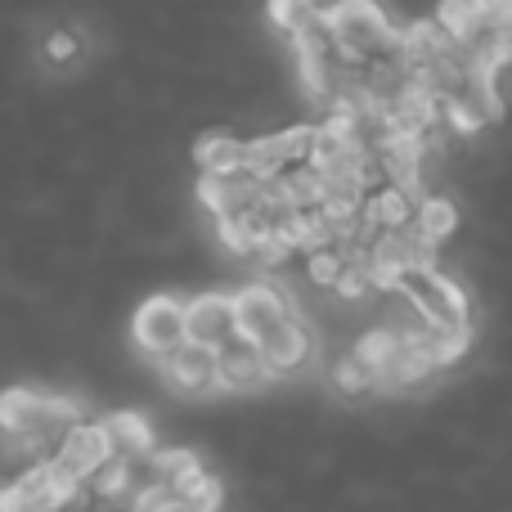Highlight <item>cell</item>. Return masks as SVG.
Returning <instances> with one entry per match:
<instances>
[{"instance_id": "1", "label": "cell", "mask_w": 512, "mask_h": 512, "mask_svg": "<svg viewBox=\"0 0 512 512\" xmlns=\"http://www.w3.org/2000/svg\"><path fill=\"white\" fill-rule=\"evenodd\" d=\"M288 315H297V301L283 297L279 283H243L230 292V319H234V337H243L248 346H261L274 328Z\"/></svg>"}, {"instance_id": "2", "label": "cell", "mask_w": 512, "mask_h": 512, "mask_svg": "<svg viewBox=\"0 0 512 512\" xmlns=\"http://www.w3.org/2000/svg\"><path fill=\"white\" fill-rule=\"evenodd\" d=\"M131 342L153 360H167L185 346V297L176 292H153L131 315Z\"/></svg>"}, {"instance_id": "3", "label": "cell", "mask_w": 512, "mask_h": 512, "mask_svg": "<svg viewBox=\"0 0 512 512\" xmlns=\"http://www.w3.org/2000/svg\"><path fill=\"white\" fill-rule=\"evenodd\" d=\"M50 459L59 463L72 481H81V486H86L90 472L104 468V463L113 459V441H108V432H104V423H99V418H81V423H72L68 432L54 441Z\"/></svg>"}, {"instance_id": "4", "label": "cell", "mask_w": 512, "mask_h": 512, "mask_svg": "<svg viewBox=\"0 0 512 512\" xmlns=\"http://www.w3.org/2000/svg\"><path fill=\"white\" fill-rule=\"evenodd\" d=\"M310 355H315V337H310V328L301 324V315H288L261 346H256V360H261L265 378H297V373L310 364Z\"/></svg>"}, {"instance_id": "5", "label": "cell", "mask_w": 512, "mask_h": 512, "mask_svg": "<svg viewBox=\"0 0 512 512\" xmlns=\"http://www.w3.org/2000/svg\"><path fill=\"white\" fill-rule=\"evenodd\" d=\"M158 373L180 396H212V391H221V382H216V351H207V346L185 342L167 360H158Z\"/></svg>"}, {"instance_id": "6", "label": "cell", "mask_w": 512, "mask_h": 512, "mask_svg": "<svg viewBox=\"0 0 512 512\" xmlns=\"http://www.w3.org/2000/svg\"><path fill=\"white\" fill-rule=\"evenodd\" d=\"M230 333H234L230 292L207 288V292H198V297L185 301V342L189 346H207V351H216Z\"/></svg>"}, {"instance_id": "7", "label": "cell", "mask_w": 512, "mask_h": 512, "mask_svg": "<svg viewBox=\"0 0 512 512\" xmlns=\"http://www.w3.org/2000/svg\"><path fill=\"white\" fill-rule=\"evenodd\" d=\"M113 441V454L117 459H131V463H144L153 450H158V436H153V423L144 409H113V414L99 418Z\"/></svg>"}, {"instance_id": "8", "label": "cell", "mask_w": 512, "mask_h": 512, "mask_svg": "<svg viewBox=\"0 0 512 512\" xmlns=\"http://www.w3.org/2000/svg\"><path fill=\"white\" fill-rule=\"evenodd\" d=\"M216 382H221V391H261L270 378H265L261 360H256V346L230 333L216 346Z\"/></svg>"}, {"instance_id": "9", "label": "cell", "mask_w": 512, "mask_h": 512, "mask_svg": "<svg viewBox=\"0 0 512 512\" xmlns=\"http://www.w3.org/2000/svg\"><path fill=\"white\" fill-rule=\"evenodd\" d=\"M194 162L198 176H230L243 167V140L230 131H207L194 140Z\"/></svg>"}, {"instance_id": "10", "label": "cell", "mask_w": 512, "mask_h": 512, "mask_svg": "<svg viewBox=\"0 0 512 512\" xmlns=\"http://www.w3.org/2000/svg\"><path fill=\"white\" fill-rule=\"evenodd\" d=\"M414 230L423 234L432 248H441V243L459 230V207H454L450 198H441V194H423L418 198V207H414Z\"/></svg>"}, {"instance_id": "11", "label": "cell", "mask_w": 512, "mask_h": 512, "mask_svg": "<svg viewBox=\"0 0 512 512\" xmlns=\"http://www.w3.org/2000/svg\"><path fill=\"white\" fill-rule=\"evenodd\" d=\"M396 351H400V333H396V328H369V333L355 337V351L351 355L373 373V382H378V373L396 360Z\"/></svg>"}, {"instance_id": "12", "label": "cell", "mask_w": 512, "mask_h": 512, "mask_svg": "<svg viewBox=\"0 0 512 512\" xmlns=\"http://www.w3.org/2000/svg\"><path fill=\"white\" fill-rule=\"evenodd\" d=\"M472 324H445V328H432L427 333V355H432V369H450V364H459L463 355H468L472 346Z\"/></svg>"}, {"instance_id": "13", "label": "cell", "mask_w": 512, "mask_h": 512, "mask_svg": "<svg viewBox=\"0 0 512 512\" xmlns=\"http://www.w3.org/2000/svg\"><path fill=\"white\" fill-rule=\"evenodd\" d=\"M333 387L342 391V396H360V391H373L378 382H373V373L364 369L355 355H337L333 360Z\"/></svg>"}, {"instance_id": "14", "label": "cell", "mask_w": 512, "mask_h": 512, "mask_svg": "<svg viewBox=\"0 0 512 512\" xmlns=\"http://www.w3.org/2000/svg\"><path fill=\"white\" fill-rule=\"evenodd\" d=\"M337 274H342V256H337L333 248L310 252V256H306V279L315 283V288H333Z\"/></svg>"}, {"instance_id": "15", "label": "cell", "mask_w": 512, "mask_h": 512, "mask_svg": "<svg viewBox=\"0 0 512 512\" xmlns=\"http://www.w3.org/2000/svg\"><path fill=\"white\" fill-rule=\"evenodd\" d=\"M216 239L230 256H252V239L243 230V216H216Z\"/></svg>"}, {"instance_id": "16", "label": "cell", "mask_w": 512, "mask_h": 512, "mask_svg": "<svg viewBox=\"0 0 512 512\" xmlns=\"http://www.w3.org/2000/svg\"><path fill=\"white\" fill-rule=\"evenodd\" d=\"M252 256H256V261H261V270H279V265H288V256H292V243L283 239L279 230H274V234H265V239L256 243V248H252Z\"/></svg>"}, {"instance_id": "17", "label": "cell", "mask_w": 512, "mask_h": 512, "mask_svg": "<svg viewBox=\"0 0 512 512\" xmlns=\"http://www.w3.org/2000/svg\"><path fill=\"white\" fill-rule=\"evenodd\" d=\"M328 292H337L342 301L369 297V279H364V265H342V274H337V283H333Z\"/></svg>"}, {"instance_id": "18", "label": "cell", "mask_w": 512, "mask_h": 512, "mask_svg": "<svg viewBox=\"0 0 512 512\" xmlns=\"http://www.w3.org/2000/svg\"><path fill=\"white\" fill-rule=\"evenodd\" d=\"M77 50H81V41L72 32H50L45 36V59H54V63H68Z\"/></svg>"}]
</instances>
